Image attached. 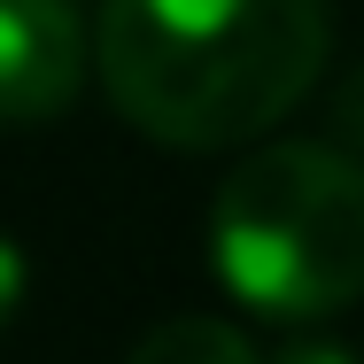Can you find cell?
Listing matches in <instances>:
<instances>
[{
    "instance_id": "cell-1",
    "label": "cell",
    "mask_w": 364,
    "mask_h": 364,
    "mask_svg": "<svg viewBox=\"0 0 364 364\" xmlns=\"http://www.w3.org/2000/svg\"><path fill=\"white\" fill-rule=\"evenodd\" d=\"M326 0H101L93 63L117 117L163 147L264 140L326 70Z\"/></svg>"
},
{
    "instance_id": "cell-2",
    "label": "cell",
    "mask_w": 364,
    "mask_h": 364,
    "mask_svg": "<svg viewBox=\"0 0 364 364\" xmlns=\"http://www.w3.org/2000/svg\"><path fill=\"white\" fill-rule=\"evenodd\" d=\"M210 272L248 318L318 326L364 302V163L341 140L256 147L210 202Z\"/></svg>"
},
{
    "instance_id": "cell-3",
    "label": "cell",
    "mask_w": 364,
    "mask_h": 364,
    "mask_svg": "<svg viewBox=\"0 0 364 364\" xmlns=\"http://www.w3.org/2000/svg\"><path fill=\"white\" fill-rule=\"evenodd\" d=\"M93 70V31L70 0H0V132L70 117Z\"/></svg>"
},
{
    "instance_id": "cell-4",
    "label": "cell",
    "mask_w": 364,
    "mask_h": 364,
    "mask_svg": "<svg viewBox=\"0 0 364 364\" xmlns=\"http://www.w3.org/2000/svg\"><path fill=\"white\" fill-rule=\"evenodd\" d=\"M140 357L155 364H178V357H202V364H256L264 357V341L256 333H240V326H225V318H163L155 333H140Z\"/></svg>"
},
{
    "instance_id": "cell-5",
    "label": "cell",
    "mask_w": 364,
    "mask_h": 364,
    "mask_svg": "<svg viewBox=\"0 0 364 364\" xmlns=\"http://www.w3.org/2000/svg\"><path fill=\"white\" fill-rule=\"evenodd\" d=\"M326 124H333V140H341V147H357V155H364V63L333 85V117H326Z\"/></svg>"
},
{
    "instance_id": "cell-6",
    "label": "cell",
    "mask_w": 364,
    "mask_h": 364,
    "mask_svg": "<svg viewBox=\"0 0 364 364\" xmlns=\"http://www.w3.org/2000/svg\"><path fill=\"white\" fill-rule=\"evenodd\" d=\"M23 287H31V264H23V248L0 232V326L23 310Z\"/></svg>"
}]
</instances>
